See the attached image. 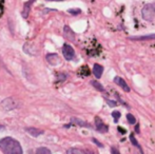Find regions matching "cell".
Wrapping results in <instances>:
<instances>
[{"label":"cell","mask_w":155,"mask_h":154,"mask_svg":"<svg viewBox=\"0 0 155 154\" xmlns=\"http://www.w3.org/2000/svg\"><path fill=\"white\" fill-rule=\"evenodd\" d=\"M81 11L79 10V8H72V10H69V13H71V14H73V15H77Z\"/></svg>","instance_id":"21"},{"label":"cell","mask_w":155,"mask_h":154,"mask_svg":"<svg viewBox=\"0 0 155 154\" xmlns=\"http://www.w3.org/2000/svg\"><path fill=\"white\" fill-rule=\"evenodd\" d=\"M47 60L52 66H57L60 63V57L55 53H52V54L47 55Z\"/></svg>","instance_id":"9"},{"label":"cell","mask_w":155,"mask_h":154,"mask_svg":"<svg viewBox=\"0 0 155 154\" xmlns=\"http://www.w3.org/2000/svg\"><path fill=\"white\" fill-rule=\"evenodd\" d=\"M128 39L133 40V41H136V40H141V41H145V40H154L155 33L148 34V35H140V36H130V37H128Z\"/></svg>","instance_id":"7"},{"label":"cell","mask_w":155,"mask_h":154,"mask_svg":"<svg viewBox=\"0 0 155 154\" xmlns=\"http://www.w3.org/2000/svg\"><path fill=\"white\" fill-rule=\"evenodd\" d=\"M92 142H93V143H95V144L97 145V146L99 147V148H103V145H102L100 142H98V140H96V138H92Z\"/></svg>","instance_id":"22"},{"label":"cell","mask_w":155,"mask_h":154,"mask_svg":"<svg viewBox=\"0 0 155 154\" xmlns=\"http://www.w3.org/2000/svg\"><path fill=\"white\" fill-rule=\"evenodd\" d=\"M91 85H93V87L95 88L96 90H98L99 92H105V87H103V85L100 82H98L97 80H91Z\"/></svg>","instance_id":"14"},{"label":"cell","mask_w":155,"mask_h":154,"mask_svg":"<svg viewBox=\"0 0 155 154\" xmlns=\"http://www.w3.org/2000/svg\"><path fill=\"white\" fill-rule=\"evenodd\" d=\"M130 140H131V143H132L133 146L139 149V151H140V154H145V152H144V150H143V148H141V146L139 145V143L137 142L136 137L134 136V134H131V135H130Z\"/></svg>","instance_id":"13"},{"label":"cell","mask_w":155,"mask_h":154,"mask_svg":"<svg viewBox=\"0 0 155 154\" xmlns=\"http://www.w3.org/2000/svg\"><path fill=\"white\" fill-rule=\"evenodd\" d=\"M63 35L69 41H75V33L69 25H64L63 27Z\"/></svg>","instance_id":"8"},{"label":"cell","mask_w":155,"mask_h":154,"mask_svg":"<svg viewBox=\"0 0 155 154\" xmlns=\"http://www.w3.org/2000/svg\"><path fill=\"white\" fill-rule=\"evenodd\" d=\"M62 54H63V57L66 60H72L75 57V51L70 44L66 43L62 47Z\"/></svg>","instance_id":"4"},{"label":"cell","mask_w":155,"mask_h":154,"mask_svg":"<svg viewBox=\"0 0 155 154\" xmlns=\"http://www.w3.org/2000/svg\"><path fill=\"white\" fill-rule=\"evenodd\" d=\"M127 119H128V123L130 124V125H135V124H136V118H135L134 115H132L131 113L127 114Z\"/></svg>","instance_id":"16"},{"label":"cell","mask_w":155,"mask_h":154,"mask_svg":"<svg viewBox=\"0 0 155 154\" xmlns=\"http://www.w3.org/2000/svg\"><path fill=\"white\" fill-rule=\"evenodd\" d=\"M118 131H119L121 134H126V132H127L126 130H122V129H121V127H118Z\"/></svg>","instance_id":"25"},{"label":"cell","mask_w":155,"mask_h":154,"mask_svg":"<svg viewBox=\"0 0 155 154\" xmlns=\"http://www.w3.org/2000/svg\"><path fill=\"white\" fill-rule=\"evenodd\" d=\"M0 107H1L2 110L4 111H12L15 110L19 107V101L14 97H8L5 99H3L0 104Z\"/></svg>","instance_id":"2"},{"label":"cell","mask_w":155,"mask_h":154,"mask_svg":"<svg viewBox=\"0 0 155 154\" xmlns=\"http://www.w3.org/2000/svg\"><path fill=\"white\" fill-rule=\"evenodd\" d=\"M102 73H103V67L102 65H98V63H95L93 67V74L94 76L96 77L97 79H99L100 77L102 76Z\"/></svg>","instance_id":"11"},{"label":"cell","mask_w":155,"mask_h":154,"mask_svg":"<svg viewBox=\"0 0 155 154\" xmlns=\"http://www.w3.org/2000/svg\"><path fill=\"white\" fill-rule=\"evenodd\" d=\"M0 149L4 154H23L21 145L13 137H4L0 140Z\"/></svg>","instance_id":"1"},{"label":"cell","mask_w":155,"mask_h":154,"mask_svg":"<svg viewBox=\"0 0 155 154\" xmlns=\"http://www.w3.org/2000/svg\"><path fill=\"white\" fill-rule=\"evenodd\" d=\"M33 1H34V0H30L29 3H30V4H32V3H33Z\"/></svg>","instance_id":"26"},{"label":"cell","mask_w":155,"mask_h":154,"mask_svg":"<svg viewBox=\"0 0 155 154\" xmlns=\"http://www.w3.org/2000/svg\"><path fill=\"white\" fill-rule=\"evenodd\" d=\"M35 154H52V153L48 148H46V147H40V148H38L37 150H36Z\"/></svg>","instance_id":"15"},{"label":"cell","mask_w":155,"mask_h":154,"mask_svg":"<svg viewBox=\"0 0 155 154\" xmlns=\"http://www.w3.org/2000/svg\"><path fill=\"white\" fill-rule=\"evenodd\" d=\"M111 153L112 154H120L119 151H118V149L115 148V147H111Z\"/></svg>","instance_id":"23"},{"label":"cell","mask_w":155,"mask_h":154,"mask_svg":"<svg viewBox=\"0 0 155 154\" xmlns=\"http://www.w3.org/2000/svg\"><path fill=\"white\" fill-rule=\"evenodd\" d=\"M71 124H73V125H76V126H79V127H85V128L92 129V126L90 125L89 123L82 120V119L76 118V117H72V118H71Z\"/></svg>","instance_id":"10"},{"label":"cell","mask_w":155,"mask_h":154,"mask_svg":"<svg viewBox=\"0 0 155 154\" xmlns=\"http://www.w3.org/2000/svg\"><path fill=\"white\" fill-rule=\"evenodd\" d=\"M135 132H136L137 134L140 133V131H139V125H136V126H135Z\"/></svg>","instance_id":"24"},{"label":"cell","mask_w":155,"mask_h":154,"mask_svg":"<svg viewBox=\"0 0 155 154\" xmlns=\"http://www.w3.org/2000/svg\"><path fill=\"white\" fill-rule=\"evenodd\" d=\"M113 81H114V82H115L117 85H119V87L121 88V89L124 90V92H130V91H131L130 87L128 85L127 81H126V80H124V78H121V77L115 76V77H114V79H113Z\"/></svg>","instance_id":"6"},{"label":"cell","mask_w":155,"mask_h":154,"mask_svg":"<svg viewBox=\"0 0 155 154\" xmlns=\"http://www.w3.org/2000/svg\"><path fill=\"white\" fill-rule=\"evenodd\" d=\"M141 16L145 20L147 21H152L154 19L155 16V4L148 3L141 10Z\"/></svg>","instance_id":"3"},{"label":"cell","mask_w":155,"mask_h":154,"mask_svg":"<svg viewBox=\"0 0 155 154\" xmlns=\"http://www.w3.org/2000/svg\"><path fill=\"white\" fill-rule=\"evenodd\" d=\"M105 101H107V104H109L111 108L117 106V101H116V100H110V99H108V98H105Z\"/></svg>","instance_id":"19"},{"label":"cell","mask_w":155,"mask_h":154,"mask_svg":"<svg viewBox=\"0 0 155 154\" xmlns=\"http://www.w3.org/2000/svg\"><path fill=\"white\" fill-rule=\"evenodd\" d=\"M115 96H116V98H117V100H118V101L120 102V104H124V106H126L127 108H129V106H128V104H127L126 102H124V100H122L121 98L119 97V94H118V93H115Z\"/></svg>","instance_id":"20"},{"label":"cell","mask_w":155,"mask_h":154,"mask_svg":"<svg viewBox=\"0 0 155 154\" xmlns=\"http://www.w3.org/2000/svg\"><path fill=\"white\" fill-rule=\"evenodd\" d=\"M25 131L33 137H38L39 135L44 134V131L40 129H37V128H25Z\"/></svg>","instance_id":"12"},{"label":"cell","mask_w":155,"mask_h":154,"mask_svg":"<svg viewBox=\"0 0 155 154\" xmlns=\"http://www.w3.org/2000/svg\"><path fill=\"white\" fill-rule=\"evenodd\" d=\"M95 126H96V130L100 133H107L109 131V127L105 125L102 121V118H99L98 116L95 117Z\"/></svg>","instance_id":"5"},{"label":"cell","mask_w":155,"mask_h":154,"mask_svg":"<svg viewBox=\"0 0 155 154\" xmlns=\"http://www.w3.org/2000/svg\"><path fill=\"white\" fill-rule=\"evenodd\" d=\"M68 154H83L82 152H81L80 150H78V149H69L68 150Z\"/></svg>","instance_id":"18"},{"label":"cell","mask_w":155,"mask_h":154,"mask_svg":"<svg viewBox=\"0 0 155 154\" xmlns=\"http://www.w3.org/2000/svg\"><path fill=\"white\" fill-rule=\"evenodd\" d=\"M112 116H113V118H114V123H118V119L120 118L121 114H120L119 111H113V112H112Z\"/></svg>","instance_id":"17"}]
</instances>
